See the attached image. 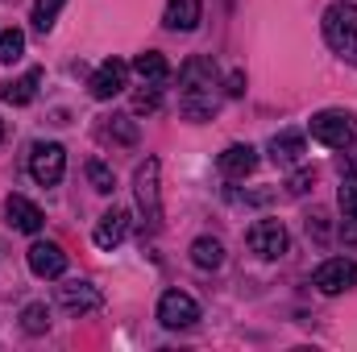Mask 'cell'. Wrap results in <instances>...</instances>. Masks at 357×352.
Masks as SVG:
<instances>
[{"label": "cell", "mask_w": 357, "mask_h": 352, "mask_svg": "<svg viewBox=\"0 0 357 352\" xmlns=\"http://www.w3.org/2000/svg\"><path fill=\"white\" fill-rule=\"evenodd\" d=\"M178 83H183V112L191 120H208L216 112V67L208 58H187V67L178 71Z\"/></svg>", "instance_id": "cell-1"}, {"label": "cell", "mask_w": 357, "mask_h": 352, "mask_svg": "<svg viewBox=\"0 0 357 352\" xmlns=\"http://www.w3.org/2000/svg\"><path fill=\"white\" fill-rule=\"evenodd\" d=\"M324 42L357 67V4H333L324 13Z\"/></svg>", "instance_id": "cell-2"}, {"label": "cell", "mask_w": 357, "mask_h": 352, "mask_svg": "<svg viewBox=\"0 0 357 352\" xmlns=\"http://www.w3.org/2000/svg\"><path fill=\"white\" fill-rule=\"evenodd\" d=\"M307 129H312V137H316L320 145H328V150H349L357 141V116L354 112H341V108L316 112Z\"/></svg>", "instance_id": "cell-3"}, {"label": "cell", "mask_w": 357, "mask_h": 352, "mask_svg": "<svg viewBox=\"0 0 357 352\" xmlns=\"http://www.w3.org/2000/svg\"><path fill=\"white\" fill-rule=\"evenodd\" d=\"M158 158H146L142 166H137V175H133V191H137V207H142V216H146V224L150 228H158L162 224V195H158Z\"/></svg>", "instance_id": "cell-4"}, {"label": "cell", "mask_w": 357, "mask_h": 352, "mask_svg": "<svg viewBox=\"0 0 357 352\" xmlns=\"http://www.w3.org/2000/svg\"><path fill=\"white\" fill-rule=\"evenodd\" d=\"M63 170H67V150H63L59 141L33 145V154H29V175H33L38 186H59V182H63Z\"/></svg>", "instance_id": "cell-5"}, {"label": "cell", "mask_w": 357, "mask_h": 352, "mask_svg": "<svg viewBox=\"0 0 357 352\" xmlns=\"http://www.w3.org/2000/svg\"><path fill=\"white\" fill-rule=\"evenodd\" d=\"M354 282H357V262L354 257H328V262L312 273V286H316L320 294H345Z\"/></svg>", "instance_id": "cell-6"}, {"label": "cell", "mask_w": 357, "mask_h": 352, "mask_svg": "<svg viewBox=\"0 0 357 352\" xmlns=\"http://www.w3.org/2000/svg\"><path fill=\"white\" fill-rule=\"evenodd\" d=\"M195 319H199V303H195L191 294H183V290H167V294L158 298V323H162V328L178 332V328H191Z\"/></svg>", "instance_id": "cell-7"}, {"label": "cell", "mask_w": 357, "mask_h": 352, "mask_svg": "<svg viewBox=\"0 0 357 352\" xmlns=\"http://www.w3.org/2000/svg\"><path fill=\"white\" fill-rule=\"evenodd\" d=\"M245 241H250V249H254L258 257H266V262H278V257L287 253V228H282L278 220H258Z\"/></svg>", "instance_id": "cell-8"}, {"label": "cell", "mask_w": 357, "mask_h": 352, "mask_svg": "<svg viewBox=\"0 0 357 352\" xmlns=\"http://www.w3.org/2000/svg\"><path fill=\"white\" fill-rule=\"evenodd\" d=\"M29 269H33L38 278H63V273H67V253H63V245H54V241L29 245Z\"/></svg>", "instance_id": "cell-9"}, {"label": "cell", "mask_w": 357, "mask_h": 352, "mask_svg": "<svg viewBox=\"0 0 357 352\" xmlns=\"http://www.w3.org/2000/svg\"><path fill=\"white\" fill-rule=\"evenodd\" d=\"M125 79H129V67H125L121 58H108V63H100L96 75H91V95H96V99H112V95L125 91Z\"/></svg>", "instance_id": "cell-10"}, {"label": "cell", "mask_w": 357, "mask_h": 352, "mask_svg": "<svg viewBox=\"0 0 357 352\" xmlns=\"http://www.w3.org/2000/svg\"><path fill=\"white\" fill-rule=\"evenodd\" d=\"M4 216H8V224H13L17 232H42V224H46L42 207L29 203L25 195H8V199H4Z\"/></svg>", "instance_id": "cell-11"}, {"label": "cell", "mask_w": 357, "mask_h": 352, "mask_svg": "<svg viewBox=\"0 0 357 352\" xmlns=\"http://www.w3.org/2000/svg\"><path fill=\"white\" fill-rule=\"evenodd\" d=\"M125 232H129V211H125V207H112V211H104V216H100V224H96L91 241H96L100 249H116V245L125 241Z\"/></svg>", "instance_id": "cell-12"}, {"label": "cell", "mask_w": 357, "mask_h": 352, "mask_svg": "<svg viewBox=\"0 0 357 352\" xmlns=\"http://www.w3.org/2000/svg\"><path fill=\"white\" fill-rule=\"evenodd\" d=\"M199 0H167V13H162V25L171 33H191L199 25Z\"/></svg>", "instance_id": "cell-13"}, {"label": "cell", "mask_w": 357, "mask_h": 352, "mask_svg": "<svg viewBox=\"0 0 357 352\" xmlns=\"http://www.w3.org/2000/svg\"><path fill=\"white\" fill-rule=\"evenodd\" d=\"M254 166H258V150L254 145H229L220 154V175L225 178H245L254 175Z\"/></svg>", "instance_id": "cell-14"}, {"label": "cell", "mask_w": 357, "mask_h": 352, "mask_svg": "<svg viewBox=\"0 0 357 352\" xmlns=\"http://www.w3.org/2000/svg\"><path fill=\"white\" fill-rule=\"evenodd\" d=\"M133 75H137L146 88H158V83H167V79H171V63H167L158 50H146V54H137V58H133Z\"/></svg>", "instance_id": "cell-15"}, {"label": "cell", "mask_w": 357, "mask_h": 352, "mask_svg": "<svg viewBox=\"0 0 357 352\" xmlns=\"http://www.w3.org/2000/svg\"><path fill=\"white\" fill-rule=\"evenodd\" d=\"M59 303L67 307V311H79V315H88L100 307V290L88 286V282H67V286H59Z\"/></svg>", "instance_id": "cell-16"}, {"label": "cell", "mask_w": 357, "mask_h": 352, "mask_svg": "<svg viewBox=\"0 0 357 352\" xmlns=\"http://www.w3.org/2000/svg\"><path fill=\"white\" fill-rule=\"evenodd\" d=\"M299 158H303V133L287 129V133H278V137L270 141V162H274V166H295Z\"/></svg>", "instance_id": "cell-17"}, {"label": "cell", "mask_w": 357, "mask_h": 352, "mask_svg": "<svg viewBox=\"0 0 357 352\" xmlns=\"http://www.w3.org/2000/svg\"><path fill=\"white\" fill-rule=\"evenodd\" d=\"M337 199H341V216H345V224H357V158L345 162V175H341V191H337Z\"/></svg>", "instance_id": "cell-18"}, {"label": "cell", "mask_w": 357, "mask_h": 352, "mask_svg": "<svg viewBox=\"0 0 357 352\" xmlns=\"http://www.w3.org/2000/svg\"><path fill=\"white\" fill-rule=\"evenodd\" d=\"M38 83H42V71L33 67V71H25L21 79L4 83V91H0V95H4V104H17V108H21V104H29V99L38 95Z\"/></svg>", "instance_id": "cell-19"}, {"label": "cell", "mask_w": 357, "mask_h": 352, "mask_svg": "<svg viewBox=\"0 0 357 352\" xmlns=\"http://www.w3.org/2000/svg\"><path fill=\"white\" fill-rule=\"evenodd\" d=\"M191 262L199 265V269H216V265L225 262V245H220L216 237H199V241L191 245Z\"/></svg>", "instance_id": "cell-20"}, {"label": "cell", "mask_w": 357, "mask_h": 352, "mask_svg": "<svg viewBox=\"0 0 357 352\" xmlns=\"http://www.w3.org/2000/svg\"><path fill=\"white\" fill-rule=\"evenodd\" d=\"M21 328H25L29 336H42V332L50 328V311H46V303H29V307L21 311Z\"/></svg>", "instance_id": "cell-21"}, {"label": "cell", "mask_w": 357, "mask_h": 352, "mask_svg": "<svg viewBox=\"0 0 357 352\" xmlns=\"http://www.w3.org/2000/svg\"><path fill=\"white\" fill-rule=\"evenodd\" d=\"M21 54H25V33L0 25V63H17Z\"/></svg>", "instance_id": "cell-22"}, {"label": "cell", "mask_w": 357, "mask_h": 352, "mask_svg": "<svg viewBox=\"0 0 357 352\" xmlns=\"http://www.w3.org/2000/svg\"><path fill=\"white\" fill-rule=\"evenodd\" d=\"M67 0H33V29L38 33H50V25H54V17H59V8H63Z\"/></svg>", "instance_id": "cell-23"}, {"label": "cell", "mask_w": 357, "mask_h": 352, "mask_svg": "<svg viewBox=\"0 0 357 352\" xmlns=\"http://www.w3.org/2000/svg\"><path fill=\"white\" fill-rule=\"evenodd\" d=\"M88 182L100 195H112V191H116V178H112V170H108L104 162H88Z\"/></svg>", "instance_id": "cell-24"}, {"label": "cell", "mask_w": 357, "mask_h": 352, "mask_svg": "<svg viewBox=\"0 0 357 352\" xmlns=\"http://www.w3.org/2000/svg\"><path fill=\"white\" fill-rule=\"evenodd\" d=\"M312 182H316V170H307V166H303L299 175L291 178V182H287V191H291V195H303V191H307Z\"/></svg>", "instance_id": "cell-25"}, {"label": "cell", "mask_w": 357, "mask_h": 352, "mask_svg": "<svg viewBox=\"0 0 357 352\" xmlns=\"http://www.w3.org/2000/svg\"><path fill=\"white\" fill-rule=\"evenodd\" d=\"M154 108H158V91H154V88L133 95V112H154Z\"/></svg>", "instance_id": "cell-26"}, {"label": "cell", "mask_w": 357, "mask_h": 352, "mask_svg": "<svg viewBox=\"0 0 357 352\" xmlns=\"http://www.w3.org/2000/svg\"><path fill=\"white\" fill-rule=\"evenodd\" d=\"M229 95H241V91H245V75H241V71H233V75H229Z\"/></svg>", "instance_id": "cell-27"}, {"label": "cell", "mask_w": 357, "mask_h": 352, "mask_svg": "<svg viewBox=\"0 0 357 352\" xmlns=\"http://www.w3.org/2000/svg\"><path fill=\"white\" fill-rule=\"evenodd\" d=\"M0 137H4V125H0Z\"/></svg>", "instance_id": "cell-28"}]
</instances>
